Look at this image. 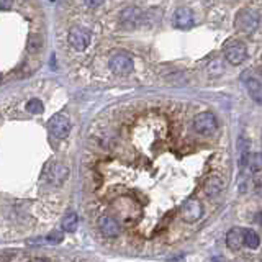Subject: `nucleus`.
Wrapping results in <instances>:
<instances>
[{
	"label": "nucleus",
	"mask_w": 262,
	"mask_h": 262,
	"mask_svg": "<svg viewBox=\"0 0 262 262\" xmlns=\"http://www.w3.org/2000/svg\"><path fill=\"white\" fill-rule=\"evenodd\" d=\"M234 26L238 32L243 33H254L259 26V16H257L256 12L249 10V8H243L236 13L234 18Z\"/></svg>",
	"instance_id": "obj_1"
},
{
	"label": "nucleus",
	"mask_w": 262,
	"mask_h": 262,
	"mask_svg": "<svg viewBox=\"0 0 262 262\" xmlns=\"http://www.w3.org/2000/svg\"><path fill=\"white\" fill-rule=\"evenodd\" d=\"M223 51H225L226 61L233 66L243 64L247 58V48L244 46V43L238 41V39H229L225 45V48H223Z\"/></svg>",
	"instance_id": "obj_2"
},
{
	"label": "nucleus",
	"mask_w": 262,
	"mask_h": 262,
	"mask_svg": "<svg viewBox=\"0 0 262 262\" xmlns=\"http://www.w3.org/2000/svg\"><path fill=\"white\" fill-rule=\"evenodd\" d=\"M48 130H49V133L54 138L64 139L71 133V120H69V116L66 113H56L48 121Z\"/></svg>",
	"instance_id": "obj_3"
},
{
	"label": "nucleus",
	"mask_w": 262,
	"mask_h": 262,
	"mask_svg": "<svg viewBox=\"0 0 262 262\" xmlns=\"http://www.w3.org/2000/svg\"><path fill=\"white\" fill-rule=\"evenodd\" d=\"M218 128V121L212 112H202L194 118V130L202 136H210Z\"/></svg>",
	"instance_id": "obj_4"
},
{
	"label": "nucleus",
	"mask_w": 262,
	"mask_h": 262,
	"mask_svg": "<svg viewBox=\"0 0 262 262\" xmlns=\"http://www.w3.org/2000/svg\"><path fill=\"white\" fill-rule=\"evenodd\" d=\"M108 66H110L112 72L118 74V76H126L134 67L133 58L130 54H126V52H116V54H113L110 61H108Z\"/></svg>",
	"instance_id": "obj_5"
},
{
	"label": "nucleus",
	"mask_w": 262,
	"mask_h": 262,
	"mask_svg": "<svg viewBox=\"0 0 262 262\" xmlns=\"http://www.w3.org/2000/svg\"><path fill=\"white\" fill-rule=\"evenodd\" d=\"M203 215V207L202 203L198 202L196 198H189L185 203L182 205L180 208V216L183 221L187 223H195L198 221Z\"/></svg>",
	"instance_id": "obj_6"
},
{
	"label": "nucleus",
	"mask_w": 262,
	"mask_h": 262,
	"mask_svg": "<svg viewBox=\"0 0 262 262\" xmlns=\"http://www.w3.org/2000/svg\"><path fill=\"white\" fill-rule=\"evenodd\" d=\"M46 177H48V180H49L51 183H54V185H61V183H64L66 180H67L69 167L67 165H64L63 163H52V164L48 165Z\"/></svg>",
	"instance_id": "obj_7"
},
{
	"label": "nucleus",
	"mask_w": 262,
	"mask_h": 262,
	"mask_svg": "<svg viewBox=\"0 0 262 262\" xmlns=\"http://www.w3.org/2000/svg\"><path fill=\"white\" fill-rule=\"evenodd\" d=\"M69 43L77 51H84L90 45V32H87L84 28H79V26H74L69 32Z\"/></svg>",
	"instance_id": "obj_8"
},
{
	"label": "nucleus",
	"mask_w": 262,
	"mask_h": 262,
	"mask_svg": "<svg viewBox=\"0 0 262 262\" xmlns=\"http://www.w3.org/2000/svg\"><path fill=\"white\" fill-rule=\"evenodd\" d=\"M174 25L179 30H190L194 26V15L187 7H179L174 13Z\"/></svg>",
	"instance_id": "obj_9"
},
{
	"label": "nucleus",
	"mask_w": 262,
	"mask_h": 262,
	"mask_svg": "<svg viewBox=\"0 0 262 262\" xmlns=\"http://www.w3.org/2000/svg\"><path fill=\"white\" fill-rule=\"evenodd\" d=\"M238 151H239V169L244 172L249 167V159H251V141L244 136H239L238 139Z\"/></svg>",
	"instance_id": "obj_10"
},
{
	"label": "nucleus",
	"mask_w": 262,
	"mask_h": 262,
	"mask_svg": "<svg viewBox=\"0 0 262 262\" xmlns=\"http://www.w3.org/2000/svg\"><path fill=\"white\" fill-rule=\"evenodd\" d=\"M249 167H251V179L254 182L256 189L261 190L262 185V161H261V152H256V154H251V159H249Z\"/></svg>",
	"instance_id": "obj_11"
},
{
	"label": "nucleus",
	"mask_w": 262,
	"mask_h": 262,
	"mask_svg": "<svg viewBox=\"0 0 262 262\" xmlns=\"http://www.w3.org/2000/svg\"><path fill=\"white\" fill-rule=\"evenodd\" d=\"M98 226L103 236H107V238H116V236L120 234V225H118V221L113 220L112 216L103 215L98 220Z\"/></svg>",
	"instance_id": "obj_12"
},
{
	"label": "nucleus",
	"mask_w": 262,
	"mask_h": 262,
	"mask_svg": "<svg viewBox=\"0 0 262 262\" xmlns=\"http://www.w3.org/2000/svg\"><path fill=\"white\" fill-rule=\"evenodd\" d=\"M243 238H244V228H231L226 233V246L231 251H239L243 247Z\"/></svg>",
	"instance_id": "obj_13"
},
{
	"label": "nucleus",
	"mask_w": 262,
	"mask_h": 262,
	"mask_svg": "<svg viewBox=\"0 0 262 262\" xmlns=\"http://www.w3.org/2000/svg\"><path fill=\"white\" fill-rule=\"evenodd\" d=\"M141 20V12L138 8H126V10L121 12V23H123L126 28H133L136 26Z\"/></svg>",
	"instance_id": "obj_14"
},
{
	"label": "nucleus",
	"mask_w": 262,
	"mask_h": 262,
	"mask_svg": "<svg viewBox=\"0 0 262 262\" xmlns=\"http://www.w3.org/2000/svg\"><path fill=\"white\" fill-rule=\"evenodd\" d=\"M246 87H247V90H249V95H251L252 98L256 100L257 103H261L262 102V89H261V81H259V77H249L246 79Z\"/></svg>",
	"instance_id": "obj_15"
},
{
	"label": "nucleus",
	"mask_w": 262,
	"mask_h": 262,
	"mask_svg": "<svg viewBox=\"0 0 262 262\" xmlns=\"http://www.w3.org/2000/svg\"><path fill=\"white\" fill-rule=\"evenodd\" d=\"M203 190H205V194H207V195L215 196L223 190V180L220 177H216V176L208 177L207 182H205V185H203Z\"/></svg>",
	"instance_id": "obj_16"
},
{
	"label": "nucleus",
	"mask_w": 262,
	"mask_h": 262,
	"mask_svg": "<svg viewBox=\"0 0 262 262\" xmlns=\"http://www.w3.org/2000/svg\"><path fill=\"white\" fill-rule=\"evenodd\" d=\"M77 225H79V216H77V213H67L64 218H63V221H61V226H63V229L64 231H67V233H74V231L77 229Z\"/></svg>",
	"instance_id": "obj_17"
},
{
	"label": "nucleus",
	"mask_w": 262,
	"mask_h": 262,
	"mask_svg": "<svg viewBox=\"0 0 262 262\" xmlns=\"http://www.w3.org/2000/svg\"><path fill=\"white\" fill-rule=\"evenodd\" d=\"M261 244L259 234L252 229H244V238H243V246H246L249 249H257Z\"/></svg>",
	"instance_id": "obj_18"
},
{
	"label": "nucleus",
	"mask_w": 262,
	"mask_h": 262,
	"mask_svg": "<svg viewBox=\"0 0 262 262\" xmlns=\"http://www.w3.org/2000/svg\"><path fill=\"white\" fill-rule=\"evenodd\" d=\"M43 45V39L39 34H28V43H26V49H28L30 52H38L39 48H41Z\"/></svg>",
	"instance_id": "obj_19"
},
{
	"label": "nucleus",
	"mask_w": 262,
	"mask_h": 262,
	"mask_svg": "<svg viewBox=\"0 0 262 262\" xmlns=\"http://www.w3.org/2000/svg\"><path fill=\"white\" fill-rule=\"evenodd\" d=\"M26 110L33 115H38V113H43V102L38 98H32L26 102Z\"/></svg>",
	"instance_id": "obj_20"
},
{
	"label": "nucleus",
	"mask_w": 262,
	"mask_h": 262,
	"mask_svg": "<svg viewBox=\"0 0 262 262\" xmlns=\"http://www.w3.org/2000/svg\"><path fill=\"white\" fill-rule=\"evenodd\" d=\"M63 239H64V234L61 233V231H51V233L46 236V241L49 244H59L63 243Z\"/></svg>",
	"instance_id": "obj_21"
},
{
	"label": "nucleus",
	"mask_w": 262,
	"mask_h": 262,
	"mask_svg": "<svg viewBox=\"0 0 262 262\" xmlns=\"http://www.w3.org/2000/svg\"><path fill=\"white\" fill-rule=\"evenodd\" d=\"M13 5V0H0V10H8Z\"/></svg>",
	"instance_id": "obj_22"
},
{
	"label": "nucleus",
	"mask_w": 262,
	"mask_h": 262,
	"mask_svg": "<svg viewBox=\"0 0 262 262\" xmlns=\"http://www.w3.org/2000/svg\"><path fill=\"white\" fill-rule=\"evenodd\" d=\"M102 2H103V0H85L87 7H98Z\"/></svg>",
	"instance_id": "obj_23"
},
{
	"label": "nucleus",
	"mask_w": 262,
	"mask_h": 262,
	"mask_svg": "<svg viewBox=\"0 0 262 262\" xmlns=\"http://www.w3.org/2000/svg\"><path fill=\"white\" fill-rule=\"evenodd\" d=\"M0 82H2V74H0Z\"/></svg>",
	"instance_id": "obj_24"
},
{
	"label": "nucleus",
	"mask_w": 262,
	"mask_h": 262,
	"mask_svg": "<svg viewBox=\"0 0 262 262\" xmlns=\"http://www.w3.org/2000/svg\"><path fill=\"white\" fill-rule=\"evenodd\" d=\"M51 2H54V0H51Z\"/></svg>",
	"instance_id": "obj_25"
}]
</instances>
